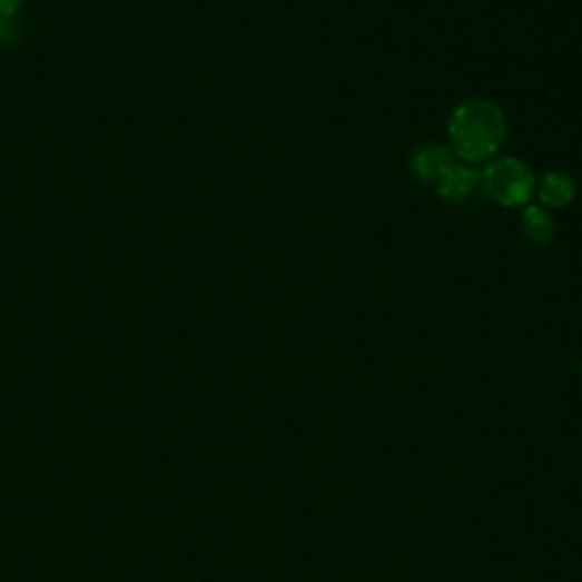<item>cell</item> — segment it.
Returning a JSON list of instances; mask_svg holds the SVG:
<instances>
[{
	"label": "cell",
	"instance_id": "cell-4",
	"mask_svg": "<svg viewBox=\"0 0 582 582\" xmlns=\"http://www.w3.org/2000/svg\"><path fill=\"white\" fill-rule=\"evenodd\" d=\"M479 187H481V171H475L473 167L462 162L451 165L444 171V176L437 180V191L448 203L468 200Z\"/></svg>",
	"mask_w": 582,
	"mask_h": 582
},
{
	"label": "cell",
	"instance_id": "cell-2",
	"mask_svg": "<svg viewBox=\"0 0 582 582\" xmlns=\"http://www.w3.org/2000/svg\"><path fill=\"white\" fill-rule=\"evenodd\" d=\"M481 187L503 207L527 205L537 189L535 176L525 162L516 157H494L481 171Z\"/></svg>",
	"mask_w": 582,
	"mask_h": 582
},
{
	"label": "cell",
	"instance_id": "cell-5",
	"mask_svg": "<svg viewBox=\"0 0 582 582\" xmlns=\"http://www.w3.org/2000/svg\"><path fill=\"white\" fill-rule=\"evenodd\" d=\"M575 194H578L575 180L571 176H566V174H562V171L544 174V178L540 180V187H537L540 203L544 207H551V209L566 207L569 203H573Z\"/></svg>",
	"mask_w": 582,
	"mask_h": 582
},
{
	"label": "cell",
	"instance_id": "cell-6",
	"mask_svg": "<svg viewBox=\"0 0 582 582\" xmlns=\"http://www.w3.org/2000/svg\"><path fill=\"white\" fill-rule=\"evenodd\" d=\"M521 230L535 246H549L555 237V221L546 207L527 205L521 215Z\"/></svg>",
	"mask_w": 582,
	"mask_h": 582
},
{
	"label": "cell",
	"instance_id": "cell-3",
	"mask_svg": "<svg viewBox=\"0 0 582 582\" xmlns=\"http://www.w3.org/2000/svg\"><path fill=\"white\" fill-rule=\"evenodd\" d=\"M451 165H455V157L451 148L442 144H423L410 157V169L414 178L423 183H437Z\"/></svg>",
	"mask_w": 582,
	"mask_h": 582
},
{
	"label": "cell",
	"instance_id": "cell-8",
	"mask_svg": "<svg viewBox=\"0 0 582 582\" xmlns=\"http://www.w3.org/2000/svg\"><path fill=\"white\" fill-rule=\"evenodd\" d=\"M26 0H0V17H14Z\"/></svg>",
	"mask_w": 582,
	"mask_h": 582
},
{
	"label": "cell",
	"instance_id": "cell-7",
	"mask_svg": "<svg viewBox=\"0 0 582 582\" xmlns=\"http://www.w3.org/2000/svg\"><path fill=\"white\" fill-rule=\"evenodd\" d=\"M21 41V23L17 17H0V46L12 48Z\"/></svg>",
	"mask_w": 582,
	"mask_h": 582
},
{
	"label": "cell",
	"instance_id": "cell-9",
	"mask_svg": "<svg viewBox=\"0 0 582 582\" xmlns=\"http://www.w3.org/2000/svg\"><path fill=\"white\" fill-rule=\"evenodd\" d=\"M580 374H582V364H580Z\"/></svg>",
	"mask_w": 582,
	"mask_h": 582
},
{
	"label": "cell",
	"instance_id": "cell-1",
	"mask_svg": "<svg viewBox=\"0 0 582 582\" xmlns=\"http://www.w3.org/2000/svg\"><path fill=\"white\" fill-rule=\"evenodd\" d=\"M448 148L462 165L492 162L507 137V119L496 102L466 98L448 117Z\"/></svg>",
	"mask_w": 582,
	"mask_h": 582
}]
</instances>
